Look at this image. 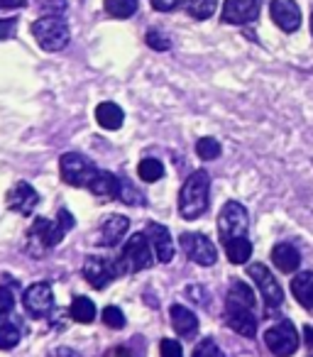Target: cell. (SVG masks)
<instances>
[{
  "label": "cell",
  "instance_id": "39",
  "mask_svg": "<svg viewBox=\"0 0 313 357\" xmlns=\"http://www.w3.org/2000/svg\"><path fill=\"white\" fill-rule=\"evenodd\" d=\"M311 32H313V15H311Z\"/></svg>",
  "mask_w": 313,
  "mask_h": 357
},
{
  "label": "cell",
  "instance_id": "12",
  "mask_svg": "<svg viewBox=\"0 0 313 357\" xmlns=\"http://www.w3.org/2000/svg\"><path fill=\"white\" fill-rule=\"evenodd\" d=\"M115 274H120L118 264H110L108 259L89 257L84 264V277L93 289H105L110 282H113Z\"/></svg>",
  "mask_w": 313,
  "mask_h": 357
},
{
  "label": "cell",
  "instance_id": "19",
  "mask_svg": "<svg viewBox=\"0 0 313 357\" xmlns=\"http://www.w3.org/2000/svg\"><path fill=\"white\" fill-rule=\"evenodd\" d=\"M128 228L130 220L125 215H108L103 220V225H100V245H108V248L118 245L123 240V235L128 233Z\"/></svg>",
  "mask_w": 313,
  "mask_h": 357
},
{
  "label": "cell",
  "instance_id": "7",
  "mask_svg": "<svg viewBox=\"0 0 313 357\" xmlns=\"http://www.w3.org/2000/svg\"><path fill=\"white\" fill-rule=\"evenodd\" d=\"M247 211H245L243 204H238V201H230V204L223 206V211H220L218 215V230H220V238H223V243H228V240L233 238H243L245 233H247Z\"/></svg>",
  "mask_w": 313,
  "mask_h": 357
},
{
  "label": "cell",
  "instance_id": "40",
  "mask_svg": "<svg viewBox=\"0 0 313 357\" xmlns=\"http://www.w3.org/2000/svg\"><path fill=\"white\" fill-rule=\"evenodd\" d=\"M120 357H128V355H120Z\"/></svg>",
  "mask_w": 313,
  "mask_h": 357
},
{
  "label": "cell",
  "instance_id": "36",
  "mask_svg": "<svg viewBox=\"0 0 313 357\" xmlns=\"http://www.w3.org/2000/svg\"><path fill=\"white\" fill-rule=\"evenodd\" d=\"M184 6V0H152V8L160 13H169V10H176V8Z\"/></svg>",
  "mask_w": 313,
  "mask_h": 357
},
{
  "label": "cell",
  "instance_id": "38",
  "mask_svg": "<svg viewBox=\"0 0 313 357\" xmlns=\"http://www.w3.org/2000/svg\"><path fill=\"white\" fill-rule=\"evenodd\" d=\"M306 335H308V342L313 345V328H306Z\"/></svg>",
  "mask_w": 313,
  "mask_h": 357
},
{
  "label": "cell",
  "instance_id": "26",
  "mask_svg": "<svg viewBox=\"0 0 313 357\" xmlns=\"http://www.w3.org/2000/svg\"><path fill=\"white\" fill-rule=\"evenodd\" d=\"M71 316H74V321H79V323H91L96 318L93 301L86 296H76L74 303H71Z\"/></svg>",
  "mask_w": 313,
  "mask_h": 357
},
{
  "label": "cell",
  "instance_id": "34",
  "mask_svg": "<svg viewBox=\"0 0 313 357\" xmlns=\"http://www.w3.org/2000/svg\"><path fill=\"white\" fill-rule=\"evenodd\" d=\"M13 306H15V298H13L10 289L0 287V316H6V313L13 311Z\"/></svg>",
  "mask_w": 313,
  "mask_h": 357
},
{
  "label": "cell",
  "instance_id": "1",
  "mask_svg": "<svg viewBox=\"0 0 313 357\" xmlns=\"http://www.w3.org/2000/svg\"><path fill=\"white\" fill-rule=\"evenodd\" d=\"M71 225H74V218H71L66 211H59L56 223H52V220H47V218H37L35 223H32L30 233H27V250H30L35 257H40V255H45L47 250L54 248V245H59L61 240H64V235L71 230Z\"/></svg>",
  "mask_w": 313,
  "mask_h": 357
},
{
  "label": "cell",
  "instance_id": "33",
  "mask_svg": "<svg viewBox=\"0 0 313 357\" xmlns=\"http://www.w3.org/2000/svg\"><path fill=\"white\" fill-rule=\"evenodd\" d=\"M162 357H184V350H181V345L176 340L165 337L162 340Z\"/></svg>",
  "mask_w": 313,
  "mask_h": 357
},
{
  "label": "cell",
  "instance_id": "27",
  "mask_svg": "<svg viewBox=\"0 0 313 357\" xmlns=\"http://www.w3.org/2000/svg\"><path fill=\"white\" fill-rule=\"evenodd\" d=\"M105 10L118 20H125L137 13V0H105Z\"/></svg>",
  "mask_w": 313,
  "mask_h": 357
},
{
  "label": "cell",
  "instance_id": "30",
  "mask_svg": "<svg viewBox=\"0 0 313 357\" xmlns=\"http://www.w3.org/2000/svg\"><path fill=\"white\" fill-rule=\"evenodd\" d=\"M196 152H199V157L201 159H215V157H220V142L215 137H204V139H199L196 142Z\"/></svg>",
  "mask_w": 313,
  "mask_h": 357
},
{
  "label": "cell",
  "instance_id": "29",
  "mask_svg": "<svg viewBox=\"0 0 313 357\" xmlns=\"http://www.w3.org/2000/svg\"><path fill=\"white\" fill-rule=\"evenodd\" d=\"M215 6H218V0H191L189 15L194 20H208L215 13Z\"/></svg>",
  "mask_w": 313,
  "mask_h": 357
},
{
  "label": "cell",
  "instance_id": "25",
  "mask_svg": "<svg viewBox=\"0 0 313 357\" xmlns=\"http://www.w3.org/2000/svg\"><path fill=\"white\" fill-rule=\"evenodd\" d=\"M22 331L15 321H6L0 316V350H13L20 342Z\"/></svg>",
  "mask_w": 313,
  "mask_h": 357
},
{
  "label": "cell",
  "instance_id": "32",
  "mask_svg": "<svg viewBox=\"0 0 313 357\" xmlns=\"http://www.w3.org/2000/svg\"><path fill=\"white\" fill-rule=\"evenodd\" d=\"M194 357H225V355L213 340H201L194 350Z\"/></svg>",
  "mask_w": 313,
  "mask_h": 357
},
{
  "label": "cell",
  "instance_id": "18",
  "mask_svg": "<svg viewBox=\"0 0 313 357\" xmlns=\"http://www.w3.org/2000/svg\"><path fill=\"white\" fill-rule=\"evenodd\" d=\"M272 262L277 264L279 272L291 274V272H296L298 264H301V252H298L291 243H279V245H274V250H272Z\"/></svg>",
  "mask_w": 313,
  "mask_h": 357
},
{
  "label": "cell",
  "instance_id": "28",
  "mask_svg": "<svg viewBox=\"0 0 313 357\" xmlns=\"http://www.w3.org/2000/svg\"><path fill=\"white\" fill-rule=\"evenodd\" d=\"M137 174L142 181H157V178L165 176V167H162L160 159H142L137 167Z\"/></svg>",
  "mask_w": 313,
  "mask_h": 357
},
{
  "label": "cell",
  "instance_id": "37",
  "mask_svg": "<svg viewBox=\"0 0 313 357\" xmlns=\"http://www.w3.org/2000/svg\"><path fill=\"white\" fill-rule=\"evenodd\" d=\"M15 17H0V40H10L15 32Z\"/></svg>",
  "mask_w": 313,
  "mask_h": 357
},
{
  "label": "cell",
  "instance_id": "20",
  "mask_svg": "<svg viewBox=\"0 0 313 357\" xmlns=\"http://www.w3.org/2000/svg\"><path fill=\"white\" fill-rule=\"evenodd\" d=\"M169 313H171V326H174V331L179 333V335H194V333L199 331V318L186 306L174 303V306L169 308Z\"/></svg>",
  "mask_w": 313,
  "mask_h": 357
},
{
  "label": "cell",
  "instance_id": "21",
  "mask_svg": "<svg viewBox=\"0 0 313 357\" xmlns=\"http://www.w3.org/2000/svg\"><path fill=\"white\" fill-rule=\"evenodd\" d=\"M96 120H98V125L105 130H120L125 123V113L118 103L105 100V103H100L98 108H96Z\"/></svg>",
  "mask_w": 313,
  "mask_h": 357
},
{
  "label": "cell",
  "instance_id": "24",
  "mask_svg": "<svg viewBox=\"0 0 313 357\" xmlns=\"http://www.w3.org/2000/svg\"><path fill=\"white\" fill-rule=\"evenodd\" d=\"M225 252H228V259L233 264H245L250 262V255H252V243L247 238H233L225 243Z\"/></svg>",
  "mask_w": 313,
  "mask_h": 357
},
{
  "label": "cell",
  "instance_id": "16",
  "mask_svg": "<svg viewBox=\"0 0 313 357\" xmlns=\"http://www.w3.org/2000/svg\"><path fill=\"white\" fill-rule=\"evenodd\" d=\"M259 0H225L223 6V20L228 25H245L257 17Z\"/></svg>",
  "mask_w": 313,
  "mask_h": 357
},
{
  "label": "cell",
  "instance_id": "14",
  "mask_svg": "<svg viewBox=\"0 0 313 357\" xmlns=\"http://www.w3.org/2000/svg\"><path fill=\"white\" fill-rule=\"evenodd\" d=\"M144 235H147L149 245H152L157 262H171V257H174V240H171L169 230L160 223H149Z\"/></svg>",
  "mask_w": 313,
  "mask_h": 357
},
{
  "label": "cell",
  "instance_id": "17",
  "mask_svg": "<svg viewBox=\"0 0 313 357\" xmlns=\"http://www.w3.org/2000/svg\"><path fill=\"white\" fill-rule=\"evenodd\" d=\"M120 189H123V184H120L118 178H115L110 172H98L93 178H91V184H89V191L96 196V199H100V201L118 199Z\"/></svg>",
  "mask_w": 313,
  "mask_h": 357
},
{
  "label": "cell",
  "instance_id": "2",
  "mask_svg": "<svg viewBox=\"0 0 313 357\" xmlns=\"http://www.w3.org/2000/svg\"><path fill=\"white\" fill-rule=\"evenodd\" d=\"M208 194H211V176L206 172H194L186 178V184L181 186L179 213L189 220L204 215V211L208 208Z\"/></svg>",
  "mask_w": 313,
  "mask_h": 357
},
{
  "label": "cell",
  "instance_id": "9",
  "mask_svg": "<svg viewBox=\"0 0 313 357\" xmlns=\"http://www.w3.org/2000/svg\"><path fill=\"white\" fill-rule=\"evenodd\" d=\"M247 274L254 279L257 289L262 291V298L267 301V306H272V308L282 306V303H284V291H282V287H279L277 279H274V274L269 272V269L264 267V264H259V262L250 264Z\"/></svg>",
  "mask_w": 313,
  "mask_h": 357
},
{
  "label": "cell",
  "instance_id": "22",
  "mask_svg": "<svg viewBox=\"0 0 313 357\" xmlns=\"http://www.w3.org/2000/svg\"><path fill=\"white\" fill-rule=\"evenodd\" d=\"M291 291L296 301L306 308H313V272H301L293 277Z\"/></svg>",
  "mask_w": 313,
  "mask_h": 357
},
{
  "label": "cell",
  "instance_id": "15",
  "mask_svg": "<svg viewBox=\"0 0 313 357\" xmlns=\"http://www.w3.org/2000/svg\"><path fill=\"white\" fill-rule=\"evenodd\" d=\"M225 318H228V326L240 335L252 337L257 333V313H254V308L228 306L225 303Z\"/></svg>",
  "mask_w": 313,
  "mask_h": 357
},
{
  "label": "cell",
  "instance_id": "10",
  "mask_svg": "<svg viewBox=\"0 0 313 357\" xmlns=\"http://www.w3.org/2000/svg\"><path fill=\"white\" fill-rule=\"evenodd\" d=\"M6 204H8V208L15 211V213L32 215L37 204H40V194H37V191L32 189V184H27V181H17V184L8 191Z\"/></svg>",
  "mask_w": 313,
  "mask_h": 357
},
{
  "label": "cell",
  "instance_id": "11",
  "mask_svg": "<svg viewBox=\"0 0 313 357\" xmlns=\"http://www.w3.org/2000/svg\"><path fill=\"white\" fill-rule=\"evenodd\" d=\"M269 15L274 25L282 27L284 32H296L301 27V8L296 0H272Z\"/></svg>",
  "mask_w": 313,
  "mask_h": 357
},
{
  "label": "cell",
  "instance_id": "3",
  "mask_svg": "<svg viewBox=\"0 0 313 357\" xmlns=\"http://www.w3.org/2000/svg\"><path fill=\"white\" fill-rule=\"evenodd\" d=\"M32 35L45 52H59L69 45L71 32L61 17H40L32 22Z\"/></svg>",
  "mask_w": 313,
  "mask_h": 357
},
{
  "label": "cell",
  "instance_id": "35",
  "mask_svg": "<svg viewBox=\"0 0 313 357\" xmlns=\"http://www.w3.org/2000/svg\"><path fill=\"white\" fill-rule=\"evenodd\" d=\"M147 45L152 47V50H169V40H167L165 35H160V32H147Z\"/></svg>",
  "mask_w": 313,
  "mask_h": 357
},
{
  "label": "cell",
  "instance_id": "13",
  "mask_svg": "<svg viewBox=\"0 0 313 357\" xmlns=\"http://www.w3.org/2000/svg\"><path fill=\"white\" fill-rule=\"evenodd\" d=\"M22 303H25L27 313H32V316H47V313L54 308V294H52V287L49 284H35V287H30L25 291V298H22Z\"/></svg>",
  "mask_w": 313,
  "mask_h": 357
},
{
  "label": "cell",
  "instance_id": "8",
  "mask_svg": "<svg viewBox=\"0 0 313 357\" xmlns=\"http://www.w3.org/2000/svg\"><path fill=\"white\" fill-rule=\"evenodd\" d=\"M179 243L191 262L201 264V267H211V264L218 262V250L204 233H184Z\"/></svg>",
  "mask_w": 313,
  "mask_h": 357
},
{
  "label": "cell",
  "instance_id": "6",
  "mask_svg": "<svg viewBox=\"0 0 313 357\" xmlns=\"http://www.w3.org/2000/svg\"><path fill=\"white\" fill-rule=\"evenodd\" d=\"M59 169H61V178L69 186H89L91 178L98 174V169L79 152H66L59 159Z\"/></svg>",
  "mask_w": 313,
  "mask_h": 357
},
{
  "label": "cell",
  "instance_id": "5",
  "mask_svg": "<svg viewBox=\"0 0 313 357\" xmlns=\"http://www.w3.org/2000/svg\"><path fill=\"white\" fill-rule=\"evenodd\" d=\"M264 342H267L269 352L277 357H289L298 350V331L291 321H279L264 333Z\"/></svg>",
  "mask_w": 313,
  "mask_h": 357
},
{
  "label": "cell",
  "instance_id": "23",
  "mask_svg": "<svg viewBox=\"0 0 313 357\" xmlns=\"http://www.w3.org/2000/svg\"><path fill=\"white\" fill-rule=\"evenodd\" d=\"M228 306H243V308H254V291L245 282H233L228 289Z\"/></svg>",
  "mask_w": 313,
  "mask_h": 357
},
{
  "label": "cell",
  "instance_id": "31",
  "mask_svg": "<svg viewBox=\"0 0 313 357\" xmlns=\"http://www.w3.org/2000/svg\"><path fill=\"white\" fill-rule=\"evenodd\" d=\"M103 323L108 328H115V331H120V328H125V313L120 311L118 306H105L103 308Z\"/></svg>",
  "mask_w": 313,
  "mask_h": 357
},
{
  "label": "cell",
  "instance_id": "4",
  "mask_svg": "<svg viewBox=\"0 0 313 357\" xmlns=\"http://www.w3.org/2000/svg\"><path fill=\"white\" fill-rule=\"evenodd\" d=\"M154 264V250L149 245L147 235L137 233L125 243L123 248V257L118 262L120 272H142V269H149Z\"/></svg>",
  "mask_w": 313,
  "mask_h": 357
}]
</instances>
